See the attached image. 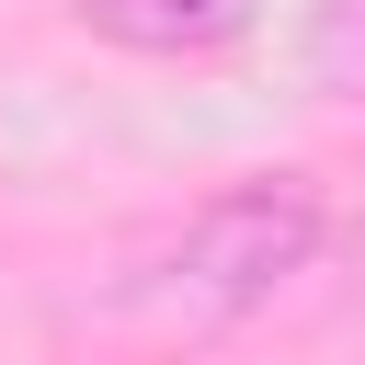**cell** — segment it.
<instances>
[{
    "label": "cell",
    "mask_w": 365,
    "mask_h": 365,
    "mask_svg": "<svg viewBox=\"0 0 365 365\" xmlns=\"http://www.w3.org/2000/svg\"><path fill=\"white\" fill-rule=\"evenodd\" d=\"M297 68H308L319 91H342V103H365V0H308Z\"/></svg>",
    "instance_id": "3957f363"
},
{
    "label": "cell",
    "mask_w": 365,
    "mask_h": 365,
    "mask_svg": "<svg viewBox=\"0 0 365 365\" xmlns=\"http://www.w3.org/2000/svg\"><path fill=\"white\" fill-rule=\"evenodd\" d=\"M319 251H331V194L297 182V171H262V182L205 194V205H194V217H182L114 297L148 308V319H194V331H217V319L274 308L297 274H319Z\"/></svg>",
    "instance_id": "6da1fadb"
},
{
    "label": "cell",
    "mask_w": 365,
    "mask_h": 365,
    "mask_svg": "<svg viewBox=\"0 0 365 365\" xmlns=\"http://www.w3.org/2000/svg\"><path fill=\"white\" fill-rule=\"evenodd\" d=\"M80 23L125 57H205L262 23V0H80Z\"/></svg>",
    "instance_id": "7a4b0ae2"
}]
</instances>
